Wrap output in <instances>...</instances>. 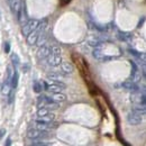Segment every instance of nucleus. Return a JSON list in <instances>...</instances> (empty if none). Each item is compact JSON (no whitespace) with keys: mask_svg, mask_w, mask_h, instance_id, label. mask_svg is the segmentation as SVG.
I'll list each match as a JSON object with an SVG mask.
<instances>
[{"mask_svg":"<svg viewBox=\"0 0 146 146\" xmlns=\"http://www.w3.org/2000/svg\"><path fill=\"white\" fill-rule=\"evenodd\" d=\"M37 106H38V108L44 107V108H47V109L51 110V109H57L60 107V104L54 101L51 97L45 96V94H42L37 99Z\"/></svg>","mask_w":146,"mask_h":146,"instance_id":"f257e3e1","label":"nucleus"},{"mask_svg":"<svg viewBox=\"0 0 146 146\" xmlns=\"http://www.w3.org/2000/svg\"><path fill=\"white\" fill-rule=\"evenodd\" d=\"M48 136L47 131H44V130H39L35 127H29L27 130V137L31 138V139H44Z\"/></svg>","mask_w":146,"mask_h":146,"instance_id":"f03ea898","label":"nucleus"},{"mask_svg":"<svg viewBox=\"0 0 146 146\" xmlns=\"http://www.w3.org/2000/svg\"><path fill=\"white\" fill-rule=\"evenodd\" d=\"M39 24H40V20H38V19H29V20H27L26 24L23 27V31H21L23 35H25V36L29 35L32 32H34L35 29L38 28Z\"/></svg>","mask_w":146,"mask_h":146,"instance_id":"7ed1b4c3","label":"nucleus"},{"mask_svg":"<svg viewBox=\"0 0 146 146\" xmlns=\"http://www.w3.org/2000/svg\"><path fill=\"white\" fill-rule=\"evenodd\" d=\"M142 120H143V116L139 115L138 112L134 111V110H131L127 115V121H128V124L131 125V126L139 125V124L142 123Z\"/></svg>","mask_w":146,"mask_h":146,"instance_id":"20e7f679","label":"nucleus"},{"mask_svg":"<svg viewBox=\"0 0 146 146\" xmlns=\"http://www.w3.org/2000/svg\"><path fill=\"white\" fill-rule=\"evenodd\" d=\"M50 54H51V45L45 43L42 46H39V48L37 51V57L39 60H46Z\"/></svg>","mask_w":146,"mask_h":146,"instance_id":"39448f33","label":"nucleus"},{"mask_svg":"<svg viewBox=\"0 0 146 146\" xmlns=\"http://www.w3.org/2000/svg\"><path fill=\"white\" fill-rule=\"evenodd\" d=\"M46 61H47V64L51 66H58L62 63V55L55 54V53L51 52V54L47 56Z\"/></svg>","mask_w":146,"mask_h":146,"instance_id":"423d86ee","label":"nucleus"},{"mask_svg":"<svg viewBox=\"0 0 146 146\" xmlns=\"http://www.w3.org/2000/svg\"><path fill=\"white\" fill-rule=\"evenodd\" d=\"M9 7L13 11V14L15 16H17L19 13L23 10V5H21V0H9L8 1Z\"/></svg>","mask_w":146,"mask_h":146,"instance_id":"0eeeda50","label":"nucleus"},{"mask_svg":"<svg viewBox=\"0 0 146 146\" xmlns=\"http://www.w3.org/2000/svg\"><path fill=\"white\" fill-rule=\"evenodd\" d=\"M93 57L96 58V60H98V61H101V62H105V61H110L112 57L111 56H107V55H105L102 53V51L99 48V47H94V50H93Z\"/></svg>","mask_w":146,"mask_h":146,"instance_id":"6e6552de","label":"nucleus"},{"mask_svg":"<svg viewBox=\"0 0 146 146\" xmlns=\"http://www.w3.org/2000/svg\"><path fill=\"white\" fill-rule=\"evenodd\" d=\"M121 86H123L124 89H126V90H128V91L133 92V93H136V92L139 91V87L137 86V83H136V82H133L131 80L125 81Z\"/></svg>","mask_w":146,"mask_h":146,"instance_id":"1a4fd4ad","label":"nucleus"},{"mask_svg":"<svg viewBox=\"0 0 146 146\" xmlns=\"http://www.w3.org/2000/svg\"><path fill=\"white\" fill-rule=\"evenodd\" d=\"M60 65H61V71L64 74H71L74 71V68L70 62H62Z\"/></svg>","mask_w":146,"mask_h":146,"instance_id":"9d476101","label":"nucleus"},{"mask_svg":"<svg viewBox=\"0 0 146 146\" xmlns=\"http://www.w3.org/2000/svg\"><path fill=\"white\" fill-rule=\"evenodd\" d=\"M117 38L121 42H129L133 38V34L127 33V32H118L117 34Z\"/></svg>","mask_w":146,"mask_h":146,"instance_id":"9b49d317","label":"nucleus"},{"mask_svg":"<svg viewBox=\"0 0 146 146\" xmlns=\"http://www.w3.org/2000/svg\"><path fill=\"white\" fill-rule=\"evenodd\" d=\"M18 79H19L18 71H17V69H15L14 73H13V76H11V80H10V87H11V89H16L17 88V86H18Z\"/></svg>","mask_w":146,"mask_h":146,"instance_id":"f8f14e48","label":"nucleus"},{"mask_svg":"<svg viewBox=\"0 0 146 146\" xmlns=\"http://www.w3.org/2000/svg\"><path fill=\"white\" fill-rule=\"evenodd\" d=\"M54 101L56 102H63V101H65L66 100V96L64 94V93H62V92H56V93H53V96L51 97Z\"/></svg>","mask_w":146,"mask_h":146,"instance_id":"ddd939ff","label":"nucleus"},{"mask_svg":"<svg viewBox=\"0 0 146 146\" xmlns=\"http://www.w3.org/2000/svg\"><path fill=\"white\" fill-rule=\"evenodd\" d=\"M47 78H48L50 80H56V81H61V80H63L64 75H63V74H60V73L53 72V73H50V74L47 75Z\"/></svg>","mask_w":146,"mask_h":146,"instance_id":"4468645a","label":"nucleus"},{"mask_svg":"<svg viewBox=\"0 0 146 146\" xmlns=\"http://www.w3.org/2000/svg\"><path fill=\"white\" fill-rule=\"evenodd\" d=\"M50 112L51 111H50V109H47V108H44V107L38 108V110H37V118H42V117L48 115Z\"/></svg>","mask_w":146,"mask_h":146,"instance_id":"2eb2a0df","label":"nucleus"},{"mask_svg":"<svg viewBox=\"0 0 146 146\" xmlns=\"http://www.w3.org/2000/svg\"><path fill=\"white\" fill-rule=\"evenodd\" d=\"M11 62H13V64H14V68L17 69V68L19 66V62H20V61H19L18 55L15 54V53L11 55Z\"/></svg>","mask_w":146,"mask_h":146,"instance_id":"dca6fc26","label":"nucleus"},{"mask_svg":"<svg viewBox=\"0 0 146 146\" xmlns=\"http://www.w3.org/2000/svg\"><path fill=\"white\" fill-rule=\"evenodd\" d=\"M7 96H8V104L11 105L14 102V99H15V89H10V91Z\"/></svg>","mask_w":146,"mask_h":146,"instance_id":"f3484780","label":"nucleus"},{"mask_svg":"<svg viewBox=\"0 0 146 146\" xmlns=\"http://www.w3.org/2000/svg\"><path fill=\"white\" fill-rule=\"evenodd\" d=\"M43 90V84L42 82H35L34 83V91L37 92V93H40Z\"/></svg>","mask_w":146,"mask_h":146,"instance_id":"a211bd4d","label":"nucleus"},{"mask_svg":"<svg viewBox=\"0 0 146 146\" xmlns=\"http://www.w3.org/2000/svg\"><path fill=\"white\" fill-rule=\"evenodd\" d=\"M89 44H90L91 46H93V47H99L102 43H101V40H99V39H93V40H90V42H89Z\"/></svg>","mask_w":146,"mask_h":146,"instance_id":"6ab92c4d","label":"nucleus"},{"mask_svg":"<svg viewBox=\"0 0 146 146\" xmlns=\"http://www.w3.org/2000/svg\"><path fill=\"white\" fill-rule=\"evenodd\" d=\"M5 134H6V129L5 128H0V141L2 139V137L5 136Z\"/></svg>","mask_w":146,"mask_h":146,"instance_id":"aec40b11","label":"nucleus"},{"mask_svg":"<svg viewBox=\"0 0 146 146\" xmlns=\"http://www.w3.org/2000/svg\"><path fill=\"white\" fill-rule=\"evenodd\" d=\"M9 51H10V45H9V43H6V45H5V53H9Z\"/></svg>","mask_w":146,"mask_h":146,"instance_id":"412c9836","label":"nucleus"},{"mask_svg":"<svg viewBox=\"0 0 146 146\" xmlns=\"http://www.w3.org/2000/svg\"><path fill=\"white\" fill-rule=\"evenodd\" d=\"M10 145H11V139L8 138V139H7V143H6V146H10Z\"/></svg>","mask_w":146,"mask_h":146,"instance_id":"4be33fe9","label":"nucleus"},{"mask_svg":"<svg viewBox=\"0 0 146 146\" xmlns=\"http://www.w3.org/2000/svg\"><path fill=\"white\" fill-rule=\"evenodd\" d=\"M7 1H9V0H7Z\"/></svg>","mask_w":146,"mask_h":146,"instance_id":"5701e85b","label":"nucleus"}]
</instances>
